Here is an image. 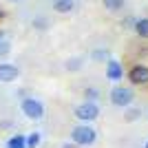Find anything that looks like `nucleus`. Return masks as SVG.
<instances>
[{
    "label": "nucleus",
    "mask_w": 148,
    "mask_h": 148,
    "mask_svg": "<svg viewBox=\"0 0 148 148\" xmlns=\"http://www.w3.org/2000/svg\"><path fill=\"white\" fill-rule=\"evenodd\" d=\"M95 139H97V130L93 128L91 124H77L73 130H71V142L77 144V146H91V144H95Z\"/></svg>",
    "instance_id": "nucleus-1"
},
{
    "label": "nucleus",
    "mask_w": 148,
    "mask_h": 148,
    "mask_svg": "<svg viewBox=\"0 0 148 148\" xmlns=\"http://www.w3.org/2000/svg\"><path fill=\"white\" fill-rule=\"evenodd\" d=\"M111 104L117 106V108H126V106L133 104V99H135V93L130 86H122V84H115L111 88Z\"/></svg>",
    "instance_id": "nucleus-2"
},
{
    "label": "nucleus",
    "mask_w": 148,
    "mask_h": 148,
    "mask_svg": "<svg viewBox=\"0 0 148 148\" xmlns=\"http://www.w3.org/2000/svg\"><path fill=\"white\" fill-rule=\"evenodd\" d=\"M73 115L80 119L82 124H88V122H95L99 117V106L97 102H82V104L75 106Z\"/></svg>",
    "instance_id": "nucleus-3"
},
{
    "label": "nucleus",
    "mask_w": 148,
    "mask_h": 148,
    "mask_svg": "<svg viewBox=\"0 0 148 148\" xmlns=\"http://www.w3.org/2000/svg\"><path fill=\"white\" fill-rule=\"evenodd\" d=\"M20 108L29 119H42L44 117V104L36 97H25L20 102Z\"/></svg>",
    "instance_id": "nucleus-4"
},
{
    "label": "nucleus",
    "mask_w": 148,
    "mask_h": 148,
    "mask_svg": "<svg viewBox=\"0 0 148 148\" xmlns=\"http://www.w3.org/2000/svg\"><path fill=\"white\" fill-rule=\"evenodd\" d=\"M126 80L133 86H146L148 84V66L146 64H133L126 73Z\"/></svg>",
    "instance_id": "nucleus-5"
},
{
    "label": "nucleus",
    "mask_w": 148,
    "mask_h": 148,
    "mask_svg": "<svg viewBox=\"0 0 148 148\" xmlns=\"http://www.w3.org/2000/svg\"><path fill=\"white\" fill-rule=\"evenodd\" d=\"M106 80L113 82V84H119V82L124 80V69H122V62L113 60V58L106 62Z\"/></svg>",
    "instance_id": "nucleus-6"
},
{
    "label": "nucleus",
    "mask_w": 148,
    "mask_h": 148,
    "mask_svg": "<svg viewBox=\"0 0 148 148\" xmlns=\"http://www.w3.org/2000/svg\"><path fill=\"white\" fill-rule=\"evenodd\" d=\"M20 75V69L11 62H2L0 64V82H16Z\"/></svg>",
    "instance_id": "nucleus-7"
},
{
    "label": "nucleus",
    "mask_w": 148,
    "mask_h": 148,
    "mask_svg": "<svg viewBox=\"0 0 148 148\" xmlns=\"http://www.w3.org/2000/svg\"><path fill=\"white\" fill-rule=\"evenodd\" d=\"M53 9L58 13H71L75 9V0H53Z\"/></svg>",
    "instance_id": "nucleus-8"
},
{
    "label": "nucleus",
    "mask_w": 148,
    "mask_h": 148,
    "mask_svg": "<svg viewBox=\"0 0 148 148\" xmlns=\"http://www.w3.org/2000/svg\"><path fill=\"white\" fill-rule=\"evenodd\" d=\"M11 51V36L7 31H0V56H7Z\"/></svg>",
    "instance_id": "nucleus-9"
},
{
    "label": "nucleus",
    "mask_w": 148,
    "mask_h": 148,
    "mask_svg": "<svg viewBox=\"0 0 148 148\" xmlns=\"http://www.w3.org/2000/svg\"><path fill=\"white\" fill-rule=\"evenodd\" d=\"M135 33L144 40H148V18H139L135 20Z\"/></svg>",
    "instance_id": "nucleus-10"
},
{
    "label": "nucleus",
    "mask_w": 148,
    "mask_h": 148,
    "mask_svg": "<svg viewBox=\"0 0 148 148\" xmlns=\"http://www.w3.org/2000/svg\"><path fill=\"white\" fill-rule=\"evenodd\" d=\"M102 2H104V9H106V11L119 13L124 9V2H126V0H102Z\"/></svg>",
    "instance_id": "nucleus-11"
},
{
    "label": "nucleus",
    "mask_w": 148,
    "mask_h": 148,
    "mask_svg": "<svg viewBox=\"0 0 148 148\" xmlns=\"http://www.w3.org/2000/svg\"><path fill=\"white\" fill-rule=\"evenodd\" d=\"M7 148H27V137L25 135H13V137H9Z\"/></svg>",
    "instance_id": "nucleus-12"
},
{
    "label": "nucleus",
    "mask_w": 148,
    "mask_h": 148,
    "mask_svg": "<svg viewBox=\"0 0 148 148\" xmlns=\"http://www.w3.org/2000/svg\"><path fill=\"white\" fill-rule=\"evenodd\" d=\"M82 97H84V102H97L99 99V91L95 86H86L84 91H82Z\"/></svg>",
    "instance_id": "nucleus-13"
},
{
    "label": "nucleus",
    "mask_w": 148,
    "mask_h": 148,
    "mask_svg": "<svg viewBox=\"0 0 148 148\" xmlns=\"http://www.w3.org/2000/svg\"><path fill=\"white\" fill-rule=\"evenodd\" d=\"M66 71H71V73H75V71H80L82 66H84V60L82 58H71V60H66Z\"/></svg>",
    "instance_id": "nucleus-14"
},
{
    "label": "nucleus",
    "mask_w": 148,
    "mask_h": 148,
    "mask_svg": "<svg viewBox=\"0 0 148 148\" xmlns=\"http://www.w3.org/2000/svg\"><path fill=\"white\" fill-rule=\"evenodd\" d=\"M139 117H142V111H139V108H128V111L124 113V119H126V122H137Z\"/></svg>",
    "instance_id": "nucleus-15"
},
{
    "label": "nucleus",
    "mask_w": 148,
    "mask_h": 148,
    "mask_svg": "<svg viewBox=\"0 0 148 148\" xmlns=\"http://www.w3.org/2000/svg\"><path fill=\"white\" fill-rule=\"evenodd\" d=\"M38 144H40V133H29V137H27V148H38Z\"/></svg>",
    "instance_id": "nucleus-16"
},
{
    "label": "nucleus",
    "mask_w": 148,
    "mask_h": 148,
    "mask_svg": "<svg viewBox=\"0 0 148 148\" xmlns=\"http://www.w3.org/2000/svg\"><path fill=\"white\" fill-rule=\"evenodd\" d=\"M91 58H93V60H106V62L111 60L108 51H104V49H102V51H93V53H91Z\"/></svg>",
    "instance_id": "nucleus-17"
},
{
    "label": "nucleus",
    "mask_w": 148,
    "mask_h": 148,
    "mask_svg": "<svg viewBox=\"0 0 148 148\" xmlns=\"http://www.w3.org/2000/svg\"><path fill=\"white\" fill-rule=\"evenodd\" d=\"M33 27H36V29H47V27H49V20L36 18V20H33Z\"/></svg>",
    "instance_id": "nucleus-18"
},
{
    "label": "nucleus",
    "mask_w": 148,
    "mask_h": 148,
    "mask_svg": "<svg viewBox=\"0 0 148 148\" xmlns=\"http://www.w3.org/2000/svg\"><path fill=\"white\" fill-rule=\"evenodd\" d=\"M62 148H80L77 144H73V142H69V144H62Z\"/></svg>",
    "instance_id": "nucleus-19"
},
{
    "label": "nucleus",
    "mask_w": 148,
    "mask_h": 148,
    "mask_svg": "<svg viewBox=\"0 0 148 148\" xmlns=\"http://www.w3.org/2000/svg\"><path fill=\"white\" fill-rule=\"evenodd\" d=\"M2 16H5V13H2V11H0V18H2Z\"/></svg>",
    "instance_id": "nucleus-20"
},
{
    "label": "nucleus",
    "mask_w": 148,
    "mask_h": 148,
    "mask_svg": "<svg viewBox=\"0 0 148 148\" xmlns=\"http://www.w3.org/2000/svg\"><path fill=\"white\" fill-rule=\"evenodd\" d=\"M11 2H18V0H11Z\"/></svg>",
    "instance_id": "nucleus-21"
},
{
    "label": "nucleus",
    "mask_w": 148,
    "mask_h": 148,
    "mask_svg": "<svg viewBox=\"0 0 148 148\" xmlns=\"http://www.w3.org/2000/svg\"><path fill=\"white\" fill-rule=\"evenodd\" d=\"M146 148H148V142H146Z\"/></svg>",
    "instance_id": "nucleus-22"
}]
</instances>
